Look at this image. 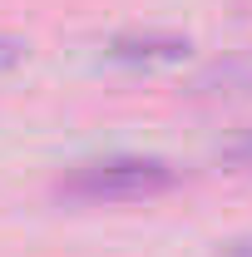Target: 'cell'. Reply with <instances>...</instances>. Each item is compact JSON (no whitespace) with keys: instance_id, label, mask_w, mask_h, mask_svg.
Segmentation results:
<instances>
[{"instance_id":"obj_5","label":"cell","mask_w":252,"mask_h":257,"mask_svg":"<svg viewBox=\"0 0 252 257\" xmlns=\"http://www.w3.org/2000/svg\"><path fill=\"white\" fill-rule=\"evenodd\" d=\"M20 60H25V45H20V40H5V35H0V74H5V69H15Z\"/></svg>"},{"instance_id":"obj_1","label":"cell","mask_w":252,"mask_h":257,"mask_svg":"<svg viewBox=\"0 0 252 257\" xmlns=\"http://www.w3.org/2000/svg\"><path fill=\"white\" fill-rule=\"evenodd\" d=\"M168 188H178V168L163 159H99L79 163L74 173H64L55 183V193L74 203H139Z\"/></svg>"},{"instance_id":"obj_4","label":"cell","mask_w":252,"mask_h":257,"mask_svg":"<svg viewBox=\"0 0 252 257\" xmlns=\"http://www.w3.org/2000/svg\"><path fill=\"white\" fill-rule=\"evenodd\" d=\"M222 159L232 163V168H252V128H242V134L222 149Z\"/></svg>"},{"instance_id":"obj_2","label":"cell","mask_w":252,"mask_h":257,"mask_svg":"<svg viewBox=\"0 0 252 257\" xmlns=\"http://www.w3.org/2000/svg\"><path fill=\"white\" fill-rule=\"evenodd\" d=\"M104 55H109L114 64H178L183 55H188V40H183V35H163V30L114 35Z\"/></svg>"},{"instance_id":"obj_3","label":"cell","mask_w":252,"mask_h":257,"mask_svg":"<svg viewBox=\"0 0 252 257\" xmlns=\"http://www.w3.org/2000/svg\"><path fill=\"white\" fill-rule=\"evenodd\" d=\"M198 89H203V94H247L252 89V50L213 64V69L198 79Z\"/></svg>"}]
</instances>
